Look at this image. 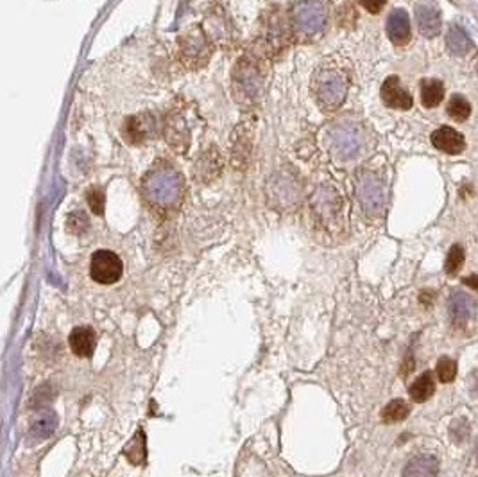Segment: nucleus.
Wrapping results in <instances>:
<instances>
[{
	"label": "nucleus",
	"mask_w": 478,
	"mask_h": 477,
	"mask_svg": "<svg viewBox=\"0 0 478 477\" xmlns=\"http://www.w3.org/2000/svg\"><path fill=\"white\" fill-rule=\"evenodd\" d=\"M244 81H246V83H247V81H249V77H247V71H244V75H242V83H244ZM253 86H255L256 90H258V86H256V84H253ZM244 92H246V93L251 92L249 84H246V86H244Z\"/></svg>",
	"instance_id": "obj_30"
},
{
	"label": "nucleus",
	"mask_w": 478,
	"mask_h": 477,
	"mask_svg": "<svg viewBox=\"0 0 478 477\" xmlns=\"http://www.w3.org/2000/svg\"><path fill=\"white\" fill-rule=\"evenodd\" d=\"M126 458L131 465H144L147 460V451H145V433L144 431H138L135 434L131 442L126 445V451H124Z\"/></svg>",
	"instance_id": "obj_19"
},
{
	"label": "nucleus",
	"mask_w": 478,
	"mask_h": 477,
	"mask_svg": "<svg viewBox=\"0 0 478 477\" xmlns=\"http://www.w3.org/2000/svg\"><path fill=\"white\" fill-rule=\"evenodd\" d=\"M435 375L444 384L453 382L457 377V362L450 357H441L437 362V368H435Z\"/></svg>",
	"instance_id": "obj_24"
},
{
	"label": "nucleus",
	"mask_w": 478,
	"mask_h": 477,
	"mask_svg": "<svg viewBox=\"0 0 478 477\" xmlns=\"http://www.w3.org/2000/svg\"><path fill=\"white\" fill-rule=\"evenodd\" d=\"M86 201L88 207L95 216H102L104 214V192L99 187H92V189L86 192Z\"/></svg>",
	"instance_id": "obj_25"
},
{
	"label": "nucleus",
	"mask_w": 478,
	"mask_h": 477,
	"mask_svg": "<svg viewBox=\"0 0 478 477\" xmlns=\"http://www.w3.org/2000/svg\"><path fill=\"white\" fill-rule=\"evenodd\" d=\"M387 36L394 45H407L410 40V18L405 9H394L387 18Z\"/></svg>",
	"instance_id": "obj_12"
},
{
	"label": "nucleus",
	"mask_w": 478,
	"mask_h": 477,
	"mask_svg": "<svg viewBox=\"0 0 478 477\" xmlns=\"http://www.w3.org/2000/svg\"><path fill=\"white\" fill-rule=\"evenodd\" d=\"M439 470L441 467L435 456L419 454L405 465L401 477H439Z\"/></svg>",
	"instance_id": "obj_14"
},
{
	"label": "nucleus",
	"mask_w": 478,
	"mask_h": 477,
	"mask_svg": "<svg viewBox=\"0 0 478 477\" xmlns=\"http://www.w3.org/2000/svg\"><path fill=\"white\" fill-rule=\"evenodd\" d=\"M56 425H57V416L54 415L52 411H45L44 415L38 416V418L35 420L31 433L35 434L36 438H48L54 433V431H56Z\"/></svg>",
	"instance_id": "obj_22"
},
{
	"label": "nucleus",
	"mask_w": 478,
	"mask_h": 477,
	"mask_svg": "<svg viewBox=\"0 0 478 477\" xmlns=\"http://www.w3.org/2000/svg\"><path fill=\"white\" fill-rule=\"evenodd\" d=\"M328 26L325 0H296L290 9V29L299 41H314Z\"/></svg>",
	"instance_id": "obj_2"
},
{
	"label": "nucleus",
	"mask_w": 478,
	"mask_h": 477,
	"mask_svg": "<svg viewBox=\"0 0 478 477\" xmlns=\"http://www.w3.org/2000/svg\"><path fill=\"white\" fill-rule=\"evenodd\" d=\"M446 47L453 56H466L473 49V41L470 40V36L466 35L464 29H461L459 26H452L448 29Z\"/></svg>",
	"instance_id": "obj_17"
},
{
	"label": "nucleus",
	"mask_w": 478,
	"mask_h": 477,
	"mask_svg": "<svg viewBox=\"0 0 478 477\" xmlns=\"http://www.w3.org/2000/svg\"><path fill=\"white\" fill-rule=\"evenodd\" d=\"M419 300H421L425 305H430L432 301L435 300V292H430L428 289H426V291H423V294L419 297Z\"/></svg>",
	"instance_id": "obj_29"
},
{
	"label": "nucleus",
	"mask_w": 478,
	"mask_h": 477,
	"mask_svg": "<svg viewBox=\"0 0 478 477\" xmlns=\"http://www.w3.org/2000/svg\"><path fill=\"white\" fill-rule=\"evenodd\" d=\"M410 415V406L401 398H394L382 409V420L385 424H398Z\"/></svg>",
	"instance_id": "obj_20"
},
{
	"label": "nucleus",
	"mask_w": 478,
	"mask_h": 477,
	"mask_svg": "<svg viewBox=\"0 0 478 477\" xmlns=\"http://www.w3.org/2000/svg\"><path fill=\"white\" fill-rule=\"evenodd\" d=\"M154 129H156V120L149 113H142L126 120L124 124V137L131 144H140L153 137Z\"/></svg>",
	"instance_id": "obj_10"
},
{
	"label": "nucleus",
	"mask_w": 478,
	"mask_h": 477,
	"mask_svg": "<svg viewBox=\"0 0 478 477\" xmlns=\"http://www.w3.org/2000/svg\"><path fill=\"white\" fill-rule=\"evenodd\" d=\"M329 142H332V147L337 151V155L344 158H351L360 146V142H356L355 131L350 126H335L329 135Z\"/></svg>",
	"instance_id": "obj_15"
},
{
	"label": "nucleus",
	"mask_w": 478,
	"mask_h": 477,
	"mask_svg": "<svg viewBox=\"0 0 478 477\" xmlns=\"http://www.w3.org/2000/svg\"><path fill=\"white\" fill-rule=\"evenodd\" d=\"M356 194L360 198V203L364 207L365 212L376 214L383 207V185L376 180V176L371 173L360 174L358 185H356Z\"/></svg>",
	"instance_id": "obj_7"
},
{
	"label": "nucleus",
	"mask_w": 478,
	"mask_h": 477,
	"mask_svg": "<svg viewBox=\"0 0 478 477\" xmlns=\"http://www.w3.org/2000/svg\"><path fill=\"white\" fill-rule=\"evenodd\" d=\"M444 99V84L439 80L421 81V102L425 108L439 106Z\"/></svg>",
	"instance_id": "obj_18"
},
{
	"label": "nucleus",
	"mask_w": 478,
	"mask_h": 477,
	"mask_svg": "<svg viewBox=\"0 0 478 477\" xmlns=\"http://www.w3.org/2000/svg\"><path fill=\"white\" fill-rule=\"evenodd\" d=\"M416 22L419 32L426 38H435L443 27L441 11L430 2H423V4L416 6Z\"/></svg>",
	"instance_id": "obj_9"
},
{
	"label": "nucleus",
	"mask_w": 478,
	"mask_h": 477,
	"mask_svg": "<svg viewBox=\"0 0 478 477\" xmlns=\"http://www.w3.org/2000/svg\"><path fill=\"white\" fill-rule=\"evenodd\" d=\"M68 345L77 357H92L97 346V334L92 327H75L68 336Z\"/></svg>",
	"instance_id": "obj_13"
},
{
	"label": "nucleus",
	"mask_w": 478,
	"mask_h": 477,
	"mask_svg": "<svg viewBox=\"0 0 478 477\" xmlns=\"http://www.w3.org/2000/svg\"><path fill=\"white\" fill-rule=\"evenodd\" d=\"M124 264L120 256L110 250H99L90 261V277L101 286H111L122 279Z\"/></svg>",
	"instance_id": "obj_4"
},
{
	"label": "nucleus",
	"mask_w": 478,
	"mask_h": 477,
	"mask_svg": "<svg viewBox=\"0 0 478 477\" xmlns=\"http://www.w3.org/2000/svg\"><path fill=\"white\" fill-rule=\"evenodd\" d=\"M435 393V380L434 371H425L417 377L412 382V386L408 388V395L416 404H423L426 400H430Z\"/></svg>",
	"instance_id": "obj_16"
},
{
	"label": "nucleus",
	"mask_w": 478,
	"mask_h": 477,
	"mask_svg": "<svg viewBox=\"0 0 478 477\" xmlns=\"http://www.w3.org/2000/svg\"><path fill=\"white\" fill-rule=\"evenodd\" d=\"M360 4H362V8H364L367 13L376 15L382 11L383 6L387 4V0H360Z\"/></svg>",
	"instance_id": "obj_26"
},
{
	"label": "nucleus",
	"mask_w": 478,
	"mask_h": 477,
	"mask_svg": "<svg viewBox=\"0 0 478 477\" xmlns=\"http://www.w3.org/2000/svg\"><path fill=\"white\" fill-rule=\"evenodd\" d=\"M462 283L473 289V291H478V274H470V277H466V279H462Z\"/></svg>",
	"instance_id": "obj_27"
},
{
	"label": "nucleus",
	"mask_w": 478,
	"mask_h": 477,
	"mask_svg": "<svg viewBox=\"0 0 478 477\" xmlns=\"http://www.w3.org/2000/svg\"><path fill=\"white\" fill-rule=\"evenodd\" d=\"M430 140L434 147H437L439 151H443L446 155H461L462 151L466 149L464 135L457 131V129L448 128V126L435 129L432 133Z\"/></svg>",
	"instance_id": "obj_11"
},
{
	"label": "nucleus",
	"mask_w": 478,
	"mask_h": 477,
	"mask_svg": "<svg viewBox=\"0 0 478 477\" xmlns=\"http://www.w3.org/2000/svg\"><path fill=\"white\" fill-rule=\"evenodd\" d=\"M181 59L190 68H198L208 62L211 54V45L204 36L201 27H193L180 40Z\"/></svg>",
	"instance_id": "obj_5"
},
{
	"label": "nucleus",
	"mask_w": 478,
	"mask_h": 477,
	"mask_svg": "<svg viewBox=\"0 0 478 477\" xmlns=\"http://www.w3.org/2000/svg\"><path fill=\"white\" fill-rule=\"evenodd\" d=\"M414 366H416L414 357L412 355H408V357L405 359V362H403V368H401V375H408V373L414 370Z\"/></svg>",
	"instance_id": "obj_28"
},
{
	"label": "nucleus",
	"mask_w": 478,
	"mask_h": 477,
	"mask_svg": "<svg viewBox=\"0 0 478 477\" xmlns=\"http://www.w3.org/2000/svg\"><path fill=\"white\" fill-rule=\"evenodd\" d=\"M477 465H478V451H477Z\"/></svg>",
	"instance_id": "obj_31"
},
{
	"label": "nucleus",
	"mask_w": 478,
	"mask_h": 477,
	"mask_svg": "<svg viewBox=\"0 0 478 477\" xmlns=\"http://www.w3.org/2000/svg\"><path fill=\"white\" fill-rule=\"evenodd\" d=\"M464 247H462L461 244H453L446 255V262H444V271H446V274L455 277V274L461 271L462 265H464Z\"/></svg>",
	"instance_id": "obj_23"
},
{
	"label": "nucleus",
	"mask_w": 478,
	"mask_h": 477,
	"mask_svg": "<svg viewBox=\"0 0 478 477\" xmlns=\"http://www.w3.org/2000/svg\"><path fill=\"white\" fill-rule=\"evenodd\" d=\"M312 93L323 111L337 110L347 95L346 74L335 66H321L312 75Z\"/></svg>",
	"instance_id": "obj_3"
},
{
	"label": "nucleus",
	"mask_w": 478,
	"mask_h": 477,
	"mask_svg": "<svg viewBox=\"0 0 478 477\" xmlns=\"http://www.w3.org/2000/svg\"><path fill=\"white\" fill-rule=\"evenodd\" d=\"M142 194L158 210L175 208L184 198V181L174 165L160 162L142 180Z\"/></svg>",
	"instance_id": "obj_1"
},
{
	"label": "nucleus",
	"mask_w": 478,
	"mask_h": 477,
	"mask_svg": "<svg viewBox=\"0 0 478 477\" xmlns=\"http://www.w3.org/2000/svg\"><path fill=\"white\" fill-rule=\"evenodd\" d=\"M477 71H478V66H477Z\"/></svg>",
	"instance_id": "obj_32"
},
{
	"label": "nucleus",
	"mask_w": 478,
	"mask_h": 477,
	"mask_svg": "<svg viewBox=\"0 0 478 477\" xmlns=\"http://www.w3.org/2000/svg\"><path fill=\"white\" fill-rule=\"evenodd\" d=\"M382 101L387 108L392 110H410L414 104L412 95L401 86L398 75H391L387 77L382 84Z\"/></svg>",
	"instance_id": "obj_8"
},
{
	"label": "nucleus",
	"mask_w": 478,
	"mask_h": 477,
	"mask_svg": "<svg viewBox=\"0 0 478 477\" xmlns=\"http://www.w3.org/2000/svg\"><path fill=\"white\" fill-rule=\"evenodd\" d=\"M446 111H448V115L452 117L453 120H457V122H464V120L470 119L471 115V104L464 95L455 93V95H452L450 101H448Z\"/></svg>",
	"instance_id": "obj_21"
},
{
	"label": "nucleus",
	"mask_w": 478,
	"mask_h": 477,
	"mask_svg": "<svg viewBox=\"0 0 478 477\" xmlns=\"http://www.w3.org/2000/svg\"><path fill=\"white\" fill-rule=\"evenodd\" d=\"M478 314V305L468 292L457 291L453 292L450 301H448V316L452 321L453 328L457 330H466L475 323Z\"/></svg>",
	"instance_id": "obj_6"
}]
</instances>
